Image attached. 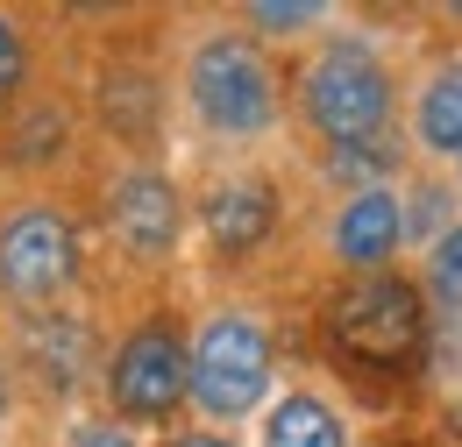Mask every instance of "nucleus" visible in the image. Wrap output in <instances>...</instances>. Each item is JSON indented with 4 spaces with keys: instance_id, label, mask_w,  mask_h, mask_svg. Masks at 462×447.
Instances as JSON below:
<instances>
[{
    "instance_id": "1",
    "label": "nucleus",
    "mask_w": 462,
    "mask_h": 447,
    "mask_svg": "<svg viewBox=\"0 0 462 447\" xmlns=\"http://www.w3.org/2000/svg\"><path fill=\"white\" fill-rule=\"evenodd\" d=\"M392 71L370 43H328L299 71V114L328 150H356V142H384L392 128Z\"/></svg>"
},
{
    "instance_id": "2",
    "label": "nucleus",
    "mask_w": 462,
    "mask_h": 447,
    "mask_svg": "<svg viewBox=\"0 0 462 447\" xmlns=\"http://www.w3.org/2000/svg\"><path fill=\"white\" fill-rule=\"evenodd\" d=\"M185 93H192V114H199L214 135H228V142L263 135L271 114H278V78H271L263 50L242 43V36L199 43V50H192V71H185Z\"/></svg>"
},
{
    "instance_id": "3",
    "label": "nucleus",
    "mask_w": 462,
    "mask_h": 447,
    "mask_svg": "<svg viewBox=\"0 0 462 447\" xmlns=\"http://www.w3.org/2000/svg\"><path fill=\"white\" fill-rule=\"evenodd\" d=\"M328 334L342 341V355H356V362L399 369V362H412L427 348V306H420V291L405 278L377 270V278H356V284L335 291Z\"/></svg>"
},
{
    "instance_id": "4",
    "label": "nucleus",
    "mask_w": 462,
    "mask_h": 447,
    "mask_svg": "<svg viewBox=\"0 0 462 447\" xmlns=\"http://www.w3.org/2000/svg\"><path fill=\"white\" fill-rule=\"evenodd\" d=\"M271 391V341L256 320H242V313H221V320H207L199 341H192V397H199V412L207 419H242V412H256Z\"/></svg>"
},
{
    "instance_id": "5",
    "label": "nucleus",
    "mask_w": 462,
    "mask_h": 447,
    "mask_svg": "<svg viewBox=\"0 0 462 447\" xmlns=\"http://www.w3.org/2000/svg\"><path fill=\"white\" fill-rule=\"evenodd\" d=\"M107 391H115L121 419H171L178 405H185V391H192V355H185V341H178L171 327L128 334V348L115 355Z\"/></svg>"
},
{
    "instance_id": "6",
    "label": "nucleus",
    "mask_w": 462,
    "mask_h": 447,
    "mask_svg": "<svg viewBox=\"0 0 462 447\" xmlns=\"http://www.w3.org/2000/svg\"><path fill=\"white\" fill-rule=\"evenodd\" d=\"M79 270V234L51 214V206H29L0 227V284L22 298V306H43L58 298Z\"/></svg>"
},
{
    "instance_id": "7",
    "label": "nucleus",
    "mask_w": 462,
    "mask_h": 447,
    "mask_svg": "<svg viewBox=\"0 0 462 447\" xmlns=\"http://www.w3.org/2000/svg\"><path fill=\"white\" fill-rule=\"evenodd\" d=\"M405 249V206L399 192H356L342 214H335V256H342L348 270H363V278H377L392 256Z\"/></svg>"
},
{
    "instance_id": "8",
    "label": "nucleus",
    "mask_w": 462,
    "mask_h": 447,
    "mask_svg": "<svg viewBox=\"0 0 462 447\" xmlns=\"http://www.w3.org/2000/svg\"><path fill=\"white\" fill-rule=\"evenodd\" d=\"M115 234L135 256H171L178 242V192L157 170H128L115 185Z\"/></svg>"
},
{
    "instance_id": "9",
    "label": "nucleus",
    "mask_w": 462,
    "mask_h": 447,
    "mask_svg": "<svg viewBox=\"0 0 462 447\" xmlns=\"http://www.w3.org/2000/svg\"><path fill=\"white\" fill-rule=\"evenodd\" d=\"M271 227H278V199H271L263 178H228V185H214V199H207V242H214L221 256L263 249Z\"/></svg>"
},
{
    "instance_id": "10",
    "label": "nucleus",
    "mask_w": 462,
    "mask_h": 447,
    "mask_svg": "<svg viewBox=\"0 0 462 447\" xmlns=\"http://www.w3.org/2000/svg\"><path fill=\"white\" fill-rule=\"evenodd\" d=\"M22 348H29V369L51 391H79L86 369H93V327L71 320V313H29L22 320Z\"/></svg>"
},
{
    "instance_id": "11",
    "label": "nucleus",
    "mask_w": 462,
    "mask_h": 447,
    "mask_svg": "<svg viewBox=\"0 0 462 447\" xmlns=\"http://www.w3.org/2000/svg\"><path fill=\"white\" fill-rule=\"evenodd\" d=\"M412 142L434 157H462V57L427 71V86L412 100Z\"/></svg>"
},
{
    "instance_id": "12",
    "label": "nucleus",
    "mask_w": 462,
    "mask_h": 447,
    "mask_svg": "<svg viewBox=\"0 0 462 447\" xmlns=\"http://www.w3.org/2000/svg\"><path fill=\"white\" fill-rule=\"evenodd\" d=\"M263 447H348V433L320 397L291 391V397H278V412H271V426H263Z\"/></svg>"
},
{
    "instance_id": "13",
    "label": "nucleus",
    "mask_w": 462,
    "mask_h": 447,
    "mask_svg": "<svg viewBox=\"0 0 462 447\" xmlns=\"http://www.w3.org/2000/svg\"><path fill=\"white\" fill-rule=\"evenodd\" d=\"M100 107H107V121H115L128 142H143V135L157 128V86H150V78H135V71H121V78H107Z\"/></svg>"
},
{
    "instance_id": "14",
    "label": "nucleus",
    "mask_w": 462,
    "mask_h": 447,
    "mask_svg": "<svg viewBox=\"0 0 462 447\" xmlns=\"http://www.w3.org/2000/svg\"><path fill=\"white\" fill-rule=\"evenodd\" d=\"M392 142H356V150H335V178H356V192H377L384 170H392Z\"/></svg>"
},
{
    "instance_id": "15",
    "label": "nucleus",
    "mask_w": 462,
    "mask_h": 447,
    "mask_svg": "<svg viewBox=\"0 0 462 447\" xmlns=\"http://www.w3.org/2000/svg\"><path fill=\"white\" fill-rule=\"evenodd\" d=\"M427 278H434V298L441 306H462V221L434 242V256H427Z\"/></svg>"
},
{
    "instance_id": "16",
    "label": "nucleus",
    "mask_w": 462,
    "mask_h": 447,
    "mask_svg": "<svg viewBox=\"0 0 462 447\" xmlns=\"http://www.w3.org/2000/svg\"><path fill=\"white\" fill-rule=\"evenodd\" d=\"M249 22L256 29H271V36H291V29H306V22H320V7H291V0H271V7H249Z\"/></svg>"
},
{
    "instance_id": "17",
    "label": "nucleus",
    "mask_w": 462,
    "mask_h": 447,
    "mask_svg": "<svg viewBox=\"0 0 462 447\" xmlns=\"http://www.w3.org/2000/svg\"><path fill=\"white\" fill-rule=\"evenodd\" d=\"M448 214V192L441 185H420V199H412V214H405V234H434Z\"/></svg>"
},
{
    "instance_id": "18",
    "label": "nucleus",
    "mask_w": 462,
    "mask_h": 447,
    "mask_svg": "<svg viewBox=\"0 0 462 447\" xmlns=\"http://www.w3.org/2000/svg\"><path fill=\"white\" fill-rule=\"evenodd\" d=\"M14 86H22V36L0 22V100H7Z\"/></svg>"
},
{
    "instance_id": "19",
    "label": "nucleus",
    "mask_w": 462,
    "mask_h": 447,
    "mask_svg": "<svg viewBox=\"0 0 462 447\" xmlns=\"http://www.w3.org/2000/svg\"><path fill=\"white\" fill-rule=\"evenodd\" d=\"M64 447H135V441H128L121 426H79V433H71Z\"/></svg>"
},
{
    "instance_id": "20",
    "label": "nucleus",
    "mask_w": 462,
    "mask_h": 447,
    "mask_svg": "<svg viewBox=\"0 0 462 447\" xmlns=\"http://www.w3.org/2000/svg\"><path fill=\"white\" fill-rule=\"evenodd\" d=\"M171 447H228V441H221V433H178Z\"/></svg>"
},
{
    "instance_id": "21",
    "label": "nucleus",
    "mask_w": 462,
    "mask_h": 447,
    "mask_svg": "<svg viewBox=\"0 0 462 447\" xmlns=\"http://www.w3.org/2000/svg\"><path fill=\"white\" fill-rule=\"evenodd\" d=\"M0 412H7V369H0Z\"/></svg>"
},
{
    "instance_id": "22",
    "label": "nucleus",
    "mask_w": 462,
    "mask_h": 447,
    "mask_svg": "<svg viewBox=\"0 0 462 447\" xmlns=\"http://www.w3.org/2000/svg\"><path fill=\"white\" fill-rule=\"evenodd\" d=\"M456 14H462V7H456Z\"/></svg>"
}]
</instances>
